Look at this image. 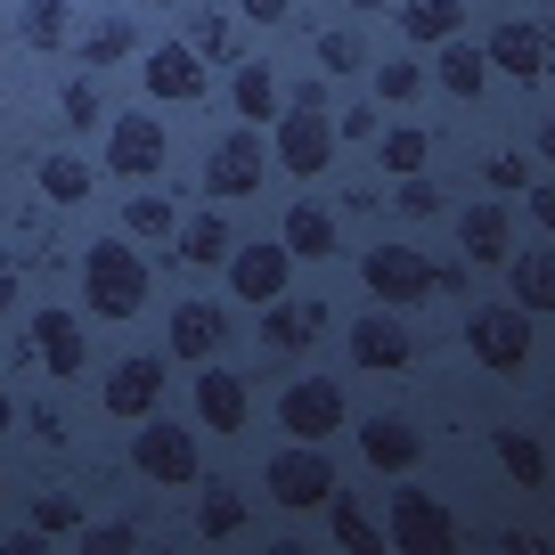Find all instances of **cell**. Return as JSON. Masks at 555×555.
I'll return each mask as SVG.
<instances>
[{"label":"cell","mask_w":555,"mask_h":555,"mask_svg":"<svg viewBox=\"0 0 555 555\" xmlns=\"http://www.w3.org/2000/svg\"><path fill=\"white\" fill-rule=\"evenodd\" d=\"M335 106L319 99V82H302V90H286L278 99V115H270V164H286L295 180H319L335 164Z\"/></svg>","instance_id":"1"},{"label":"cell","mask_w":555,"mask_h":555,"mask_svg":"<svg viewBox=\"0 0 555 555\" xmlns=\"http://www.w3.org/2000/svg\"><path fill=\"white\" fill-rule=\"evenodd\" d=\"M147 254H131V237H99V245H82V311L90 319H139L147 311Z\"/></svg>","instance_id":"2"},{"label":"cell","mask_w":555,"mask_h":555,"mask_svg":"<svg viewBox=\"0 0 555 555\" xmlns=\"http://www.w3.org/2000/svg\"><path fill=\"white\" fill-rule=\"evenodd\" d=\"M131 466H139V482H156V490H189L196 466H205V450H196V434L180 416H139Z\"/></svg>","instance_id":"3"},{"label":"cell","mask_w":555,"mask_h":555,"mask_svg":"<svg viewBox=\"0 0 555 555\" xmlns=\"http://www.w3.org/2000/svg\"><path fill=\"white\" fill-rule=\"evenodd\" d=\"M261 490H270L286 515H319V506H327V490H335V457H327V441H295V450H278V457H270V474H261Z\"/></svg>","instance_id":"4"},{"label":"cell","mask_w":555,"mask_h":555,"mask_svg":"<svg viewBox=\"0 0 555 555\" xmlns=\"http://www.w3.org/2000/svg\"><path fill=\"white\" fill-rule=\"evenodd\" d=\"M360 286H367V302H384V311H416V302L434 295V261L416 254V245H367Z\"/></svg>","instance_id":"5"},{"label":"cell","mask_w":555,"mask_h":555,"mask_svg":"<svg viewBox=\"0 0 555 555\" xmlns=\"http://www.w3.org/2000/svg\"><path fill=\"white\" fill-rule=\"evenodd\" d=\"M531 344H539V319L515 311V302H482V311L466 319V351L490 367V376H515V367L531 360Z\"/></svg>","instance_id":"6"},{"label":"cell","mask_w":555,"mask_h":555,"mask_svg":"<svg viewBox=\"0 0 555 555\" xmlns=\"http://www.w3.org/2000/svg\"><path fill=\"white\" fill-rule=\"evenodd\" d=\"M278 425H286V441H335L351 425V400L335 376H295L286 392H278Z\"/></svg>","instance_id":"7"},{"label":"cell","mask_w":555,"mask_h":555,"mask_svg":"<svg viewBox=\"0 0 555 555\" xmlns=\"http://www.w3.org/2000/svg\"><path fill=\"white\" fill-rule=\"evenodd\" d=\"M261 180H270V139L245 122V131H221L205 156V196L212 205H237V196H254Z\"/></svg>","instance_id":"8"},{"label":"cell","mask_w":555,"mask_h":555,"mask_svg":"<svg viewBox=\"0 0 555 555\" xmlns=\"http://www.w3.org/2000/svg\"><path fill=\"white\" fill-rule=\"evenodd\" d=\"M164 156H172V131H164L147 106H131V115L106 122V172L115 180H156Z\"/></svg>","instance_id":"9"},{"label":"cell","mask_w":555,"mask_h":555,"mask_svg":"<svg viewBox=\"0 0 555 555\" xmlns=\"http://www.w3.org/2000/svg\"><path fill=\"white\" fill-rule=\"evenodd\" d=\"M25 351H34V367L50 384H74L90 367V335H82L74 311H34V319H25Z\"/></svg>","instance_id":"10"},{"label":"cell","mask_w":555,"mask_h":555,"mask_svg":"<svg viewBox=\"0 0 555 555\" xmlns=\"http://www.w3.org/2000/svg\"><path fill=\"white\" fill-rule=\"evenodd\" d=\"M221 270H229V295H237V302H254V311H261V302H278V295H286V278H295V254H286V245H229V261H221Z\"/></svg>","instance_id":"11"},{"label":"cell","mask_w":555,"mask_h":555,"mask_svg":"<svg viewBox=\"0 0 555 555\" xmlns=\"http://www.w3.org/2000/svg\"><path fill=\"white\" fill-rule=\"evenodd\" d=\"M99 400H106V416H122V425L156 416V409H164V360H156V351L115 360V367H106V384H99Z\"/></svg>","instance_id":"12"},{"label":"cell","mask_w":555,"mask_h":555,"mask_svg":"<svg viewBox=\"0 0 555 555\" xmlns=\"http://www.w3.org/2000/svg\"><path fill=\"white\" fill-rule=\"evenodd\" d=\"M139 82H147V99H156V106H196L212 74H205V57H196L189 41H164V50L139 57Z\"/></svg>","instance_id":"13"},{"label":"cell","mask_w":555,"mask_h":555,"mask_svg":"<svg viewBox=\"0 0 555 555\" xmlns=\"http://www.w3.org/2000/svg\"><path fill=\"white\" fill-rule=\"evenodd\" d=\"M384 539H400V547H457V515L441 499H425V490H392Z\"/></svg>","instance_id":"14"},{"label":"cell","mask_w":555,"mask_h":555,"mask_svg":"<svg viewBox=\"0 0 555 555\" xmlns=\"http://www.w3.org/2000/svg\"><path fill=\"white\" fill-rule=\"evenodd\" d=\"M245 416H254L245 376L221 367V360H196V425H205V434H245Z\"/></svg>","instance_id":"15"},{"label":"cell","mask_w":555,"mask_h":555,"mask_svg":"<svg viewBox=\"0 0 555 555\" xmlns=\"http://www.w3.org/2000/svg\"><path fill=\"white\" fill-rule=\"evenodd\" d=\"M490 74H506V82H547V25L539 17H506L499 34L482 41Z\"/></svg>","instance_id":"16"},{"label":"cell","mask_w":555,"mask_h":555,"mask_svg":"<svg viewBox=\"0 0 555 555\" xmlns=\"http://www.w3.org/2000/svg\"><path fill=\"white\" fill-rule=\"evenodd\" d=\"M327 302H311V295H278V302H261V344L270 351H311L319 335H327Z\"/></svg>","instance_id":"17"},{"label":"cell","mask_w":555,"mask_h":555,"mask_svg":"<svg viewBox=\"0 0 555 555\" xmlns=\"http://www.w3.org/2000/svg\"><path fill=\"white\" fill-rule=\"evenodd\" d=\"M506 278H515V311H531V319H547L555 311V245L539 237V245H506V261H499Z\"/></svg>","instance_id":"18"},{"label":"cell","mask_w":555,"mask_h":555,"mask_svg":"<svg viewBox=\"0 0 555 555\" xmlns=\"http://www.w3.org/2000/svg\"><path fill=\"white\" fill-rule=\"evenodd\" d=\"M351 367H384V376L409 367V319L384 311V302L367 319H351Z\"/></svg>","instance_id":"19"},{"label":"cell","mask_w":555,"mask_h":555,"mask_svg":"<svg viewBox=\"0 0 555 555\" xmlns=\"http://www.w3.org/2000/svg\"><path fill=\"white\" fill-rule=\"evenodd\" d=\"M506 245H515V212H506L499 196H482V205L457 212V254H466V261H490V270H499Z\"/></svg>","instance_id":"20"},{"label":"cell","mask_w":555,"mask_h":555,"mask_svg":"<svg viewBox=\"0 0 555 555\" xmlns=\"http://www.w3.org/2000/svg\"><path fill=\"white\" fill-rule=\"evenodd\" d=\"M229 245H237V237H229L221 205H205V212H189V221L172 229V254H164V261H180V270H221Z\"/></svg>","instance_id":"21"},{"label":"cell","mask_w":555,"mask_h":555,"mask_svg":"<svg viewBox=\"0 0 555 555\" xmlns=\"http://www.w3.org/2000/svg\"><path fill=\"white\" fill-rule=\"evenodd\" d=\"M360 457L376 474H409L416 457H425V441H416L409 416H360Z\"/></svg>","instance_id":"22"},{"label":"cell","mask_w":555,"mask_h":555,"mask_svg":"<svg viewBox=\"0 0 555 555\" xmlns=\"http://www.w3.org/2000/svg\"><path fill=\"white\" fill-rule=\"evenodd\" d=\"M278 245H286L295 261H327V254H335V212L319 205V196L286 205V221H278Z\"/></svg>","instance_id":"23"},{"label":"cell","mask_w":555,"mask_h":555,"mask_svg":"<svg viewBox=\"0 0 555 555\" xmlns=\"http://www.w3.org/2000/svg\"><path fill=\"white\" fill-rule=\"evenodd\" d=\"M221 344H229V319H221V302L189 295V302L172 311V351H180V360H212Z\"/></svg>","instance_id":"24"},{"label":"cell","mask_w":555,"mask_h":555,"mask_svg":"<svg viewBox=\"0 0 555 555\" xmlns=\"http://www.w3.org/2000/svg\"><path fill=\"white\" fill-rule=\"evenodd\" d=\"M441 90H450L457 106H474V99L490 90V57H482V41H466V34L441 41Z\"/></svg>","instance_id":"25"},{"label":"cell","mask_w":555,"mask_h":555,"mask_svg":"<svg viewBox=\"0 0 555 555\" xmlns=\"http://www.w3.org/2000/svg\"><path fill=\"white\" fill-rule=\"evenodd\" d=\"M392 17H400V34H409V41L441 50L450 34H466V0H400Z\"/></svg>","instance_id":"26"},{"label":"cell","mask_w":555,"mask_h":555,"mask_svg":"<svg viewBox=\"0 0 555 555\" xmlns=\"http://www.w3.org/2000/svg\"><path fill=\"white\" fill-rule=\"evenodd\" d=\"M229 99H237V115L261 131V122L278 115V99H286V90H278V74L261 66V57H237V66H229Z\"/></svg>","instance_id":"27"},{"label":"cell","mask_w":555,"mask_h":555,"mask_svg":"<svg viewBox=\"0 0 555 555\" xmlns=\"http://www.w3.org/2000/svg\"><path fill=\"white\" fill-rule=\"evenodd\" d=\"M376 156H384V172H392V180H409V172L434 164V131H425V122H384V131H376Z\"/></svg>","instance_id":"28"},{"label":"cell","mask_w":555,"mask_h":555,"mask_svg":"<svg viewBox=\"0 0 555 555\" xmlns=\"http://www.w3.org/2000/svg\"><path fill=\"white\" fill-rule=\"evenodd\" d=\"M490 450H499V466H506L515 490H547V441H539V434H515V425H506Z\"/></svg>","instance_id":"29"},{"label":"cell","mask_w":555,"mask_h":555,"mask_svg":"<svg viewBox=\"0 0 555 555\" xmlns=\"http://www.w3.org/2000/svg\"><path fill=\"white\" fill-rule=\"evenodd\" d=\"M172 229H180V205H172V196L147 189V196H131V205H122V237H131V245H164Z\"/></svg>","instance_id":"30"},{"label":"cell","mask_w":555,"mask_h":555,"mask_svg":"<svg viewBox=\"0 0 555 555\" xmlns=\"http://www.w3.org/2000/svg\"><path fill=\"white\" fill-rule=\"evenodd\" d=\"M327 522H335V539H344V547H360V555H376V547H384V522H367V506L351 499L344 482L327 490Z\"/></svg>","instance_id":"31"},{"label":"cell","mask_w":555,"mask_h":555,"mask_svg":"<svg viewBox=\"0 0 555 555\" xmlns=\"http://www.w3.org/2000/svg\"><path fill=\"white\" fill-rule=\"evenodd\" d=\"M196 531H205V539H237L245 531V490L237 482H205V499H196Z\"/></svg>","instance_id":"32"},{"label":"cell","mask_w":555,"mask_h":555,"mask_svg":"<svg viewBox=\"0 0 555 555\" xmlns=\"http://www.w3.org/2000/svg\"><path fill=\"white\" fill-rule=\"evenodd\" d=\"M66 41H74V9L66 0H25V50L50 57V50H66Z\"/></svg>","instance_id":"33"},{"label":"cell","mask_w":555,"mask_h":555,"mask_svg":"<svg viewBox=\"0 0 555 555\" xmlns=\"http://www.w3.org/2000/svg\"><path fill=\"white\" fill-rule=\"evenodd\" d=\"M122 57H139L131 17H106V25H90V34H82V66H122Z\"/></svg>","instance_id":"34"},{"label":"cell","mask_w":555,"mask_h":555,"mask_svg":"<svg viewBox=\"0 0 555 555\" xmlns=\"http://www.w3.org/2000/svg\"><path fill=\"white\" fill-rule=\"evenodd\" d=\"M180 41H189L196 57H229V66L245 57V50H237V17H221V9H205V17H196L189 34H180Z\"/></svg>","instance_id":"35"},{"label":"cell","mask_w":555,"mask_h":555,"mask_svg":"<svg viewBox=\"0 0 555 555\" xmlns=\"http://www.w3.org/2000/svg\"><path fill=\"white\" fill-rule=\"evenodd\" d=\"M34 180H41V196H50L57 212H66V205H82V196H90V164H74V156H50Z\"/></svg>","instance_id":"36"},{"label":"cell","mask_w":555,"mask_h":555,"mask_svg":"<svg viewBox=\"0 0 555 555\" xmlns=\"http://www.w3.org/2000/svg\"><path fill=\"white\" fill-rule=\"evenodd\" d=\"M34 531H41V539H74V531H82V499L41 490V499H34Z\"/></svg>","instance_id":"37"},{"label":"cell","mask_w":555,"mask_h":555,"mask_svg":"<svg viewBox=\"0 0 555 555\" xmlns=\"http://www.w3.org/2000/svg\"><path fill=\"white\" fill-rule=\"evenodd\" d=\"M367 66V41L351 34V25H335V34H319V74H360Z\"/></svg>","instance_id":"38"},{"label":"cell","mask_w":555,"mask_h":555,"mask_svg":"<svg viewBox=\"0 0 555 555\" xmlns=\"http://www.w3.org/2000/svg\"><path fill=\"white\" fill-rule=\"evenodd\" d=\"M57 115H66V131H99V122H106V99H99V82H66Z\"/></svg>","instance_id":"39"},{"label":"cell","mask_w":555,"mask_h":555,"mask_svg":"<svg viewBox=\"0 0 555 555\" xmlns=\"http://www.w3.org/2000/svg\"><path fill=\"white\" fill-rule=\"evenodd\" d=\"M416 90H425V74H416L409 57H384V66H376V99H384V106H409Z\"/></svg>","instance_id":"40"},{"label":"cell","mask_w":555,"mask_h":555,"mask_svg":"<svg viewBox=\"0 0 555 555\" xmlns=\"http://www.w3.org/2000/svg\"><path fill=\"white\" fill-rule=\"evenodd\" d=\"M392 205L409 212V221H434V212H441V189H434V180H425V172H409V180H400V189H392Z\"/></svg>","instance_id":"41"},{"label":"cell","mask_w":555,"mask_h":555,"mask_svg":"<svg viewBox=\"0 0 555 555\" xmlns=\"http://www.w3.org/2000/svg\"><path fill=\"white\" fill-rule=\"evenodd\" d=\"M482 180H490L499 196H515V189H531V180H539V164H531V156H490Z\"/></svg>","instance_id":"42"},{"label":"cell","mask_w":555,"mask_h":555,"mask_svg":"<svg viewBox=\"0 0 555 555\" xmlns=\"http://www.w3.org/2000/svg\"><path fill=\"white\" fill-rule=\"evenodd\" d=\"M90 555H131L139 547V522H99V531H74Z\"/></svg>","instance_id":"43"},{"label":"cell","mask_w":555,"mask_h":555,"mask_svg":"<svg viewBox=\"0 0 555 555\" xmlns=\"http://www.w3.org/2000/svg\"><path fill=\"white\" fill-rule=\"evenodd\" d=\"M466 286H474V261H434V295H457V302H466Z\"/></svg>","instance_id":"44"},{"label":"cell","mask_w":555,"mask_h":555,"mask_svg":"<svg viewBox=\"0 0 555 555\" xmlns=\"http://www.w3.org/2000/svg\"><path fill=\"white\" fill-rule=\"evenodd\" d=\"M237 17L245 25H286V17H295V0H237Z\"/></svg>","instance_id":"45"},{"label":"cell","mask_w":555,"mask_h":555,"mask_svg":"<svg viewBox=\"0 0 555 555\" xmlns=\"http://www.w3.org/2000/svg\"><path fill=\"white\" fill-rule=\"evenodd\" d=\"M384 122H376V106H351V115H335V139H376Z\"/></svg>","instance_id":"46"},{"label":"cell","mask_w":555,"mask_h":555,"mask_svg":"<svg viewBox=\"0 0 555 555\" xmlns=\"http://www.w3.org/2000/svg\"><path fill=\"white\" fill-rule=\"evenodd\" d=\"M34 434L50 441V450H66V416H57V409H34Z\"/></svg>","instance_id":"47"},{"label":"cell","mask_w":555,"mask_h":555,"mask_svg":"<svg viewBox=\"0 0 555 555\" xmlns=\"http://www.w3.org/2000/svg\"><path fill=\"white\" fill-rule=\"evenodd\" d=\"M17 311V270H0V319Z\"/></svg>","instance_id":"48"},{"label":"cell","mask_w":555,"mask_h":555,"mask_svg":"<svg viewBox=\"0 0 555 555\" xmlns=\"http://www.w3.org/2000/svg\"><path fill=\"white\" fill-rule=\"evenodd\" d=\"M9 425H17V400H9V384H0V434H9Z\"/></svg>","instance_id":"49"},{"label":"cell","mask_w":555,"mask_h":555,"mask_svg":"<svg viewBox=\"0 0 555 555\" xmlns=\"http://www.w3.org/2000/svg\"><path fill=\"white\" fill-rule=\"evenodd\" d=\"M351 9H360V17H376V9H384V0H351Z\"/></svg>","instance_id":"50"},{"label":"cell","mask_w":555,"mask_h":555,"mask_svg":"<svg viewBox=\"0 0 555 555\" xmlns=\"http://www.w3.org/2000/svg\"><path fill=\"white\" fill-rule=\"evenodd\" d=\"M139 9H172V0H139Z\"/></svg>","instance_id":"51"}]
</instances>
